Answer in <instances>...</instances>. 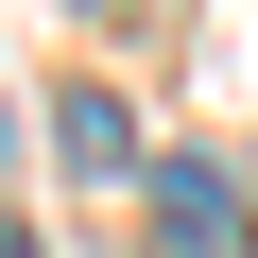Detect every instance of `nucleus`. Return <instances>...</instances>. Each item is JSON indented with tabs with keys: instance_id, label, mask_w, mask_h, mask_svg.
<instances>
[{
	"instance_id": "2",
	"label": "nucleus",
	"mask_w": 258,
	"mask_h": 258,
	"mask_svg": "<svg viewBox=\"0 0 258 258\" xmlns=\"http://www.w3.org/2000/svg\"><path fill=\"white\" fill-rule=\"evenodd\" d=\"M52 155H69L86 189H120V172H138V120H120V86H69V103H52Z\"/></svg>"
},
{
	"instance_id": "3",
	"label": "nucleus",
	"mask_w": 258,
	"mask_h": 258,
	"mask_svg": "<svg viewBox=\"0 0 258 258\" xmlns=\"http://www.w3.org/2000/svg\"><path fill=\"white\" fill-rule=\"evenodd\" d=\"M0 258H52V241H35V224H0Z\"/></svg>"
},
{
	"instance_id": "1",
	"label": "nucleus",
	"mask_w": 258,
	"mask_h": 258,
	"mask_svg": "<svg viewBox=\"0 0 258 258\" xmlns=\"http://www.w3.org/2000/svg\"><path fill=\"white\" fill-rule=\"evenodd\" d=\"M138 189H155V258H258V241H241V189H224L207 155H172V172H138Z\"/></svg>"
},
{
	"instance_id": "4",
	"label": "nucleus",
	"mask_w": 258,
	"mask_h": 258,
	"mask_svg": "<svg viewBox=\"0 0 258 258\" xmlns=\"http://www.w3.org/2000/svg\"><path fill=\"white\" fill-rule=\"evenodd\" d=\"M0 138H18V120H0Z\"/></svg>"
},
{
	"instance_id": "5",
	"label": "nucleus",
	"mask_w": 258,
	"mask_h": 258,
	"mask_svg": "<svg viewBox=\"0 0 258 258\" xmlns=\"http://www.w3.org/2000/svg\"><path fill=\"white\" fill-rule=\"evenodd\" d=\"M86 18H103V0H86Z\"/></svg>"
}]
</instances>
